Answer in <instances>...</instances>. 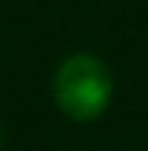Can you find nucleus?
<instances>
[{
  "instance_id": "nucleus-1",
  "label": "nucleus",
  "mask_w": 148,
  "mask_h": 151,
  "mask_svg": "<svg viewBox=\"0 0 148 151\" xmlns=\"http://www.w3.org/2000/svg\"><path fill=\"white\" fill-rule=\"evenodd\" d=\"M113 90H116V84H113L106 61L97 55H87V52L64 58L55 71V84H52L58 109L74 122H90L103 116V109L113 100Z\"/></svg>"
}]
</instances>
